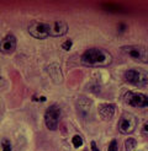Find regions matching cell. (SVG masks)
Segmentation results:
<instances>
[{
	"instance_id": "6da1fadb",
	"label": "cell",
	"mask_w": 148,
	"mask_h": 151,
	"mask_svg": "<svg viewBox=\"0 0 148 151\" xmlns=\"http://www.w3.org/2000/svg\"><path fill=\"white\" fill-rule=\"evenodd\" d=\"M111 62H112L111 54L101 48H90L81 55V63L89 66H107Z\"/></svg>"
},
{
	"instance_id": "7a4b0ae2",
	"label": "cell",
	"mask_w": 148,
	"mask_h": 151,
	"mask_svg": "<svg viewBox=\"0 0 148 151\" xmlns=\"http://www.w3.org/2000/svg\"><path fill=\"white\" fill-rule=\"evenodd\" d=\"M121 52L126 54L130 59L138 63L148 64V48L143 46H123Z\"/></svg>"
},
{
	"instance_id": "3957f363",
	"label": "cell",
	"mask_w": 148,
	"mask_h": 151,
	"mask_svg": "<svg viewBox=\"0 0 148 151\" xmlns=\"http://www.w3.org/2000/svg\"><path fill=\"white\" fill-rule=\"evenodd\" d=\"M125 79L131 85L143 87L148 84V73L141 69H128L125 73Z\"/></svg>"
},
{
	"instance_id": "277c9868",
	"label": "cell",
	"mask_w": 148,
	"mask_h": 151,
	"mask_svg": "<svg viewBox=\"0 0 148 151\" xmlns=\"http://www.w3.org/2000/svg\"><path fill=\"white\" fill-rule=\"evenodd\" d=\"M61 118V109L57 104H52L44 112V123L49 130H56L59 124Z\"/></svg>"
},
{
	"instance_id": "5b68a950",
	"label": "cell",
	"mask_w": 148,
	"mask_h": 151,
	"mask_svg": "<svg viewBox=\"0 0 148 151\" xmlns=\"http://www.w3.org/2000/svg\"><path fill=\"white\" fill-rule=\"evenodd\" d=\"M118 132L121 134H131L137 127V118L131 113H123L118 120Z\"/></svg>"
},
{
	"instance_id": "8992f818",
	"label": "cell",
	"mask_w": 148,
	"mask_h": 151,
	"mask_svg": "<svg viewBox=\"0 0 148 151\" xmlns=\"http://www.w3.org/2000/svg\"><path fill=\"white\" fill-rule=\"evenodd\" d=\"M28 33L31 35L33 38L37 40H44L49 36V29H48V22H42V21H33L28 25Z\"/></svg>"
},
{
	"instance_id": "52a82bcc",
	"label": "cell",
	"mask_w": 148,
	"mask_h": 151,
	"mask_svg": "<svg viewBox=\"0 0 148 151\" xmlns=\"http://www.w3.org/2000/svg\"><path fill=\"white\" fill-rule=\"evenodd\" d=\"M125 102L132 107L144 108L148 107V96L139 92H127L125 95Z\"/></svg>"
},
{
	"instance_id": "ba28073f",
	"label": "cell",
	"mask_w": 148,
	"mask_h": 151,
	"mask_svg": "<svg viewBox=\"0 0 148 151\" xmlns=\"http://www.w3.org/2000/svg\"><path fill=\"white\" fill-rule=\"evenodd\" d=\"M16 37L14 35H6L4 38L0 41V52L3 54H11L16 49Z\"/></svg>"
},
{
	"instance_id": "9c48e42d",
	"label": "cell",
	"mask_w": 148,
	"mask_h": 151,
	"mask_svg": "<svg viewBox=\"0 0 148 151\" xmlns=\"http://www.w3.org/2000/svg\"><path fill=\"white\" fill-rule=\"evenodd\" d=\"M48 29H49V36L52 37H61L64 36L68 31V25L65 21H53L48 22Z\"/></svg>"
},
{
	"instance_id": "30bf717a",
	"label": "cell",
	"mask_w": 148,
	"mask_h": 151,
	"mask_svg": "<svg viewBox=\"0 0 148 151\" xmlns=\"http://www.w3.org/2000/svg\"><path fill=\"white\" fill-rule=\"evenodd\" d=\"M115 111H116V106L111 103H101L98 107L99 116L105 120H110L112 118L115 116Z\"/></svg>"
},
{
	"instance_id": "8fae6325",
	"label": "cell",
	"mask_w": 148,
	"mask_h": 151,
	"mask_svg": "<svg viewBox=\"0 0 148 151\" xmlns=\"http://www.w3.org/2000/svg\"><path fill=\"white\" fill-rule=\"evenodd\" d=\"M48 74L51 75V78L53 79V81L56 82H61L63 76H62V70H61V68H59L58 64H52L48 66Z\"/></svg>"
},
{
	"instance_id": "7c38bea8",
	"label": "cell",
	"mask_w": 148,
	"mask_h": 151,
	"mask_svg": "<svg viewBox=\"0 0 148 151\" xmlns=\"http://www.w3.org/2000/svg\"><path fill=\"white\" fill-rule=\"evenodd\" d=\"M137 145V141L136 139H133V138H128V139H126L125 141V146H126V150L127 151H131L132 149H135Z\"/></svg>"
},
{
	"instance_id": "4fadbf2b",
	"label": "cell",
	"mask_w": 148,
	"mask_h": 151,
	"mask_svg": "<svg viewBox=\"0 0 148 151\" xmlns=\"http://www.w3.org/2000/svg\"><path fill=\"white\" fill-rule=\"evenodd\" d=\"M72 142H73L74 147H80L83 145V139H81V137H79V135H74L72 139Z\"/></svg>"
},
{
	"instance_id": "5bb4252c",
	"label": "cell",
	"mask_w": 148,
	"mask_h": 151,
	"mask_svg": "<svg viewBox=\"0 0 148 151\" xmlns=\"http://www.w3.org/2000/svg\"><path fill=\"white\" fill-rule=\"evenodd\" d=\"M141 134H142L146 139H148V120H147V122L143 124L142 130H141Z\"/></svg>"
},
{
	"instance_id": "9a60e30c",
	"label": "cell",
	"mask_w": 148,
	"mask_h": 151,
	"mask_svg": "<svg viewBox=\"0 0 148 151\" xmlns=\"http://www.w3.org/2000/svg\"><path fill=\"white\" fill-rule=\"evenodd\" d=\"M107 151H117V141L116 140H112V141L110 142Z\"/></svg>"
},
{
	"instance_id": "2e32d148",
	"label": "cell",
	"mask_w": 148,
	"mask_h": 151,
	"mask_svg": "<svg viewBox=\"0 0 148 151\" xmlns=\"http://www.w3.org/2000/svg\"><path fill=\"white\" fill-rule=\"evenodd\" d=\"M104 7H105V9H109V10H110V12H117V11H116L117 9H120V10H122V9H121V7H118L117 5H105V6H104Z\"/></svg>"
},
{
	"instance_id": "e0dca14e",
	"label": "cell",
	"mask_w": 148,
	"mask_h": 151,
	"mask_svg": "<svg viewBox=\"0 0 148 151\" xmlns=\"http://www.w3.org/2000/svg\"><path fill=\"white\" fill-rule=\"evenodd\" d=\"M3 151H11V146L9 140H4L3 141Z\"/></svg>"
},
{
	"instance_id": "ac0fdd59",
	"label": "cell",
	"mask_w": 148,
	"mask_h": 151,
	"mask_svg": "<svg viewBox=\"0 0 148 151\" xmlns=\"http://www.w3.org/2000/svg\"><path fill=\"white\" fill-rule=\"evenodd\" d=\"M72 43H73V42H72L70 40L65 41V42L62 44V48H63L64 50H69V49H70V47H72Z\"/></svg>"
},
{
	"instance_id": "d6986e66",
	"label": "cell",
	"mask_w": 148,
	"mask_h": 151,
	"mask_svg": "<svg viewBox=\"0 0 148 151\" xmlns=\"http://www.w3.org/2000/svg\"><path fill=\"white\" fill-rule=\"evenodd\" d=\"M91 151H99V149H98V146H96V142L95 141L91 142Z\"/></svg>"
}]
</instances>
